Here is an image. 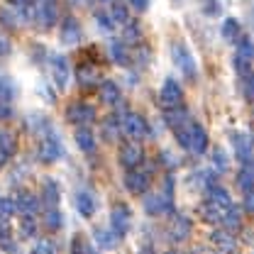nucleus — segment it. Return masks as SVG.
Wrapping results in <instances>:
<instances>
[{
	"label": "nucleus",
	"mask_w": 254,
	"mask_h": 254,
	"mask_svg": "<svg viewBox=\"0 0 254 254\" xmlns=\"http://www.w3.org/2000/svg\"><path fill=\"white\" fill-rule=\"evenodd\" d=\"M242 210H245V213H254V190L242 195Z\"/></svg>",
	"instance_id": "nucleus-52"
},
{
	"label": "nucleus",
	"mask_w": 254,
	"mask_h": 254,
	"mask_svg": "<svg viewBox=\"0 0 254 254\" xmlns=\"http://www.w3.org/2000/svg\"><path fill=\"white\" fill-rule=\"evenodd\" d=\"M0 250L7 254H15L17 252V245H15V235H12V227L10 222L0 220Z\"/></svg>",
	"instance_id": "nucleus-34"
},
{
	"label": "nucleus",
	"mask_w": 254,
	"mask_h": 254,
	"mask_svg": "<svg viewBox=\"0 0 254 254\" xmlns=\"http://www.w3.org/2000/svg\"><path fill=\"white\" fill-rule=\"evenodd\" d=\"M0 25H5L7 30H15L17 25H22V20L15 7H0Z\"/></svg>",
	"instance_id": "nucleus-42"
},
{
	"label": "nucleus",
	"mask_w": 254,
	"mask_h": 254,
	"mask_svg": "<svg viewBox=\"0 0 254 254\" xmlns=\"http://www.w3.org/2000/svg\"><path fill=\"white\" fill-rule=\"evenodd\" d=\"M123 42H125L127 47H129V44L137 47V44L144 42V32H142L139 20H129V22L125 25V30H123Z\"/></svg>",
	"instance_id": "nucleus-32"
},
{
	"label": "nucleus",
	"mask_w": 254,
	"mask_h": 254,
	"mask_svg": "<svg viewBox=\"0 0 254 254\" xmlns=\"http://www.w3.org/2000/svg\"><path fill=\"white\" fill-rule=\"evenodd\" d=\"M161 254H179L176 250H166V252H161Z\"/></svg>",
	"instance_id": "nucleus-57"
},
{
	"label": "nucleus",
	"mask_w": 254,
	"mask_h": 254,
	"mask_svg": "<svg viewBox=\"0 0 254 254\" xmlns=\"http://www.w3.org/2000/svg\"><path fill=\"white\" fill-rule=\"evenodd\" d=\"M71 254H95V252H93V245L83 235H73V240H71Z\"/></svg>",
	"instance_id": "nucleus-43"
},
{
	"label": "nucleus",
	"mask_w": 254,
	"mask_h": 254,
	"mask_svg": "<svg viewBox=\"0 0 254 254\" xmlns=\"http://www.w3.org/2000/svg\"><path fill=\"white\" fill-rule=\"evenodd\" d=\"M73 142L83 154H93L95 152V132L91 127H78L76 134H73Z\"/></svg>",
	"instance_id": "nucleus-28"
},
{
	"label": "nucleus",
	"mask_w": 254,
	"mask_h": 254,
	"mask_svg": "<svg viewBox=\"0 0 254 254\" xmlns=\"http://www.w3.org/2000/svg\"><path fill=\"white\" fill-rule=\"evenodd\" d=\"M10 52H12L10 39H7L5 34H0V59H2V57H10Z\"/></svg>",
	"instance_id": "nucleus-53"
},
{
	"label": "nucleus",
	"mask_w": 254,
	"mask_h": 254,
	"mask_svg": "<svg viewBox=\"0 0 254 254\" xmlns=\"http://www.w3.org/2000/svg\"><path fill=\"white\" fill-rule=\"evenodd\" d=\"M39 200H42L44 210H49V208H59V200H62V186H59L57 179H44V181H42Z\"/></svg>",
	"instance_id": "nucleus-16"
},
{
	"label": "nucleus",
	"mask_w": 254,
	"mask_h": 254,
	"mask_svg": "<svg viewBox=\"0 0 254 254\" xmlns=\"http://www.w3.org/2000/svg\"><path fill=\"white\" fill-rule=\"evenodd\" d=\"M118 161H120V166L125 169V171H134V169H139L142 164H144V149L139 147V142H125L123 147H120V152H118Z\"/></svg>",
	"instance_id": "nucleus-11"
},
{
	"label": "nucleus",
	"mask_w": 254,
	"mask_h": 254,
	"mask_svg": "<svg viewBox=\"0 0 254 254\" xmlns=\"http://www.w3.org/2000/svg\"><path fill=\"white\" fill-rule=\"evenodd\" d=\"M73 208L78 210V215H81V218H93L95 208H98L95 195L88 189H78L76 193H73Z\"/></svg>",
	"instance_id": "nucleus-20"
},
{
	"label": "nucleus",
	"mask_w": 254,
	"mask_h": 254,
	"mask_svg": "<svg viewBox=\"0 0 254 254\" xmlns=\"http://www.w3.org/2000/svg\"><path fill=\"white\" fill-rule=\"evenodd\" d=\"M252 20H254V15H252Z\"/></svg>",
	"instance_id": "nucleus-60"
},
{
	"label": "nucleus",
	"mask_w": 254,
	"mask_h": 254,
	"mask_svg": "<svg viewBox=\"0 0 254 254\" xmlns=\"http://www.w3.org/2000/svg\"><path fill=\"white\" fill-rule=\"evenodd\" d=\"M154 166L147 164V166H139L134 171H125L123 176V184H125V190H129L132 195H147L149 190V184H152V171Z\"/></svg>",
	"instance_id": "nucleus-5"
},
{
	"label": "nucleus",
	"mask_w": 254,
	"mask_h": 254,
	"mask_svg": "<svg viewBox=\"0 0 254 254\" xmlns=\"http://www.w3.org/2000/svg\"><path fill=\"white\" fill-rule=\"evenodd\" d=\"M15 98H17V83L10 76L0 73V103H10L12 105Z\"/></svg>",
	"instance_id": "nucleus-35"
},
{
	"label": "nucleus",
	"mask_w": 254,
	"mask_h": 254,
	"mask_svg": "<svg viewBox=\"0 0 254 254\" xmlns=\"http://www.w3.org/2000/svg\"><path fill=\"white\" fill-rule=\"evenodd\" d=\"M237 189L242 190V195H245V193H250V190H254V176L245 169V166L237 171Z\"/></svg>",
	"instance_id": "nucleus-44"
},
{
	"label": "nucleus",
	"mask_w": 254,
	"mask_h": 254,
	"mask_svg": "<svg viewBox=\"0 0 254 254\" xmlns=\"http://www.w3.org/2000/svg\"><path fill=\"white\" fill-rule=\"evenodd\" d=\"M95 22H98V27L105 32V34H113L115 27H118V22L113 20V15L108 10H95Z\"/></svg>",
	"instance_id": "nucleus-41"
},
{
	"label": "nucleus",
	"mask_w": 254,
	"mask_h": 254,
	"mask_svg": "<svg viewBox=\"0 0 254 254\" xmlns=\"http://www.w3.org/2000/svg\"><path fill=\"white\" fill-rule=\"evenodd\" d=\"M98 98H100V103H105V105L115 108V105H120V103H123V91H120V86H118L115 81L105 78V81L98 86Z\"/></svg>",
	"instance_id": "nucleus-23"
},
{
	"label": "nucleus",
	"mask_w": 254,
	"mask_h": 254,
	"mask_svg": "<svg viewBox=\"0 0 254 254\" xmlns=\"http://www.w3.org/2000/svg\"><path fill=\"white\" fill-rule=\"evenodd\" d=\"M142 205H144V213L152 215V218H159V215H166V213H174V198L166 195L164 190H152L142 198Z\"/></svg>",
	"instance_id": "nucleus-7"
},
{
	"label": "nucleus",
	"mask_w": 254,
	"mask_h": 254,
	"mask_svg": "<svg viewBox=\"0 0 254 254\" xmlns=\"http://www.w3.org/2000/svg\"><path fill=\"white\" fill-rule=\"evenodd\" d=\"M34 232H37V220H34L32 215L20 218V235H22L25 240H30V237H34Z\"/></svg>",
	"instance_id": "nucleus-48"
},
{
	"label": "nucleus",
	"mask_w": 254,
	"mask_h": 254,
	"mask_svg": "<svg viewBox=\"0 0 254 254\" xmlns=\"http://www.w3.org/2000/svg\"><path fill=\"white\" fill-rule=\"evenodd\" d=\"M132 62L139 64V66H147V64L152 62V47H149L147 42L132 47Z\"/></svg>",
	"instance_id": "nucleus-40"
},
{
	"label": "nucleus",
	"mask_w": 254,
	"mask_h": 254,
	"mask_svg": "<svg viewBox=\"0 0 254 254\" xmlns=\"http://www.w3.org/2000/svg\"><path fill=\"white\" fill-rule=\"evenodd\" d=\"M235 54L242 57V59H247V62H254V39L250 34H245V37L235 44Z\"/></svg>",
	"instance_id": "nucleus-39"
},
{
	"label": "nucleus",
	"mask_w": 254,
	"mask_h": 254,
	"mask_svg": "<svg viewBox=\"0 0 254 254\" xmlns=\"http://www.w3.org/2000/svg\"><path fill=\"white\" fill-rule=\"evenodd\" d=\"M190 227H193V222H190L189 215L174 213V215H171V222H169V237H171L174 242H184V240H189Z\"/></svg>",
	"instance_id": "nucleus-19"
},
{
	"label": "nucleus",
	"mask_w": 254,
	"mask_h": 254,
	"mask_svg": "<svg viewBox=\"0 0 254 254\" xmlns=\"http://www.w3.org/2000/svg\"><path fill=\"white\" fill-rule=\"evenodd\" d=\"M164 123L171 127L174 132H179V129H184L189 123H193V120H190V110L186 108V105L169 108V110H164Z\"/></svg>",
	"instance_id": "nucleus-22"
},
{
	"label": "nucleus",
	"mask_w": 254,
	"mask_h": 254,
	"mask_svg": "<svg viewBox=\"0 0 254 254\" xmlns=\"http://www.w3.org/2000/svg\"><path fill=\"white\" fill-rule=\"evenodd\" d=\"M242 166H245V169H247V171L254 176V159H252V161H247V164H242Z\"/></svg>",
	"instance_id": "nucleus-56"
},
{
	"label": "nucleus",
	"mask_w": 254,
	"mask_h": 254,
	"mask_svg": "<svg viewBox=\"0 0 254 254\" xmlns=\"http://www.w3.org/2000/svg\"><path fill=\"white\" fill-rule=\"evenodd\" d=\"M200 10L208 17H218L222 12V5H220V0H200Z\"/></svg>",
	"instance_id": "nucleus-50"
},
{
	"label": "nucleus",
	"mask_w": 254,
	"mask_h": 254,
	"mask_svg": "<svg viewBox=\"0 0 254 254\" xmlns=\"http://www.w3.org/2000/svg\"><path fill=\"white\" fill-rule=\"evenodd\" d=\"M227 139H230V147H232V152H235L237 161L247 164V161H252L254 159V134L252 132L232 129V132L227 134Z\"/></svg>",
	"instance_id": "nucleus-6"
},
{
	"label": "nucleus",
	"mask_w": 254,
	"mask_h": 254,
	"mask_svg": "<svg viewBox=\"0 0 254 254\" xmlns=\"http://www.w3.org/2000/svg\"><path fill=\"white\" fill-rule=\"evenodd\" d=\"M108 59L115 64V66H123L127 68L132 62V49L127 47L123 39H110V47H108Z\"/></svg>",
	"instance_id": "nucleus-21"
},
{
	"label": "nucleus",
	"mask_w": 254,
	"mask_h": 254,
	"mask_svg": "<svg viewBox=\"0 0 254 254\" xmlns=\"http://www.w3.org/2000/svg\"><path fill=\"white\" fill-rule=\"evenodd\" d=\"M49 71H52V81L57 83V88H66L68 86V81H71V76H73V71H71V64L68 59L64 57V54H49Z\"/></svg>",
	"instance_id": "nucleus-12"
},
{
	"label": "nucleus",
	"mask_w": 254,
	"mask_h": 254,
	"mask_svg": "<svg viewBox=\"0 0 254 254\" xmlns=\"http://www.w3.org/2000/svg\"><path fill=\"white\" fill-rule=\"evenodd\" d=\"M159 164H164V166H166V171L171 174V171L181 164V159L176 157L174 152H169V149H161V152H159Z\"/></svg>",
	"instance_id": "nucleus-47"
},
{
	"label": "nucleus",
	"mask_w": 254,
	"mask_h": 254,
	"mask_svg": "<svg viewBox=\"0 0 254 254\" xmlns=\"http://www.w3.org/2000/svg\"><path fill=\"white\" fill-rule=\"evenodd\" d=\"M232 66H235V71L240 73V78H245L247 73H252V62H247V59H242V57H232Z\"/></svg>",
	"instance_id": "nucleus-51"
},
{
	"label": "nucleus",
	"mask_w": 254,
	"mask_h": 254,
	"mask_svg": "<svg viewBox=\"0 0 254 254\" xmlns=\"http://www.w3.org/2000/svg\"><path fill=\"white\" fill-rule=\"evenodd\" d=\"M59 39H62L64 44H68V47H73V44H78L83 39V27H81V22L73 15H66L62 20V25H59Z\"/></svg>",
	"instance_id": "nucleus-15"
},
{
	"label": "nucleus",
	"mask_w": 254,
	"mask_h": 254,
	"mask_svg": "<svg viewBox=\"0 0 254 254\" xmlns=\"http://www.w3.org/2000/svg\"><path fill=\"white\" fill-rule=\"evenodd\" d=\"M73 76H76V81H78V86H81L83 91L98 88V86L103 83V81H100V66L93 64V59H83V62H78L76 71H73Z\"/></svg>",
	"instance_id": "nucleus-9"
},
{
	"label": "nucleus",
	"mask_w": 254,
	"mask_h": 254,
	"mask_svg": "<svg viewBox=\"0 0 254 254\" xmlns=\"http://www.w3.org/2000/svg\"><path fill=\"white\" fill-rule=\"evenodd\" d=\"M59 17L57 0H37V25L44 30H52Z\"/></svg>",
	"instance_id": "nucleus-17"
},
{
	"label": "nucleus",
	"mask_w": 254,
	"mask_h": 254,
	"mask_svg": "<svg viewBox=\"0 0 254 254\" xmlns=\"http://www.w3.org/2000/svg\"><path fill=\"white\" fill-rule=\"evenodd\" d=\"M198 215L203 218V222H208V225H218V222H222V218H225V210H220L215 203H210L208 198L198 205Z\"/></svg>",
	"instance_id": "nucleus-31"
},
{
	"label": "nucleus",
	"mask_w": 254,
	"mask_h": 254,
	"mask_svg": "<svg viewBox=\"0 0 254 254\" xmlns=\"http://www.w3.org/2000/svg\"><path fill=\"white\" fill-rule=\"evenodd\" d=\"M242 208H237V205H232L227 213H225V218H222V225H225V230H230V232H235V230H240L242 227Z\"/></svg>",
	"instance_id": "nucleus-38"
},
{
	"label": "nucleus",
	"mask_w": 254,
	"mask_h": 254,
	"mask_svg": "<svg viewBox=\"0 0 254 254\" xmlns=\"http://www.w3.org/2000/svg\"><path fill=\"white\" fill-rule=\"evenodd\" d=\"M176 134V142L190 152V154H195V157H200V154H205L208 152V144H210V139H208V132H205V127L200 125V123H189V125L184 127V129H179V132H174Z\"/></svg>",
	"instance_id": "nucleus-1"
},
{
	"label": "nucleus",
	"mask_w": 254,
	"mask_h": 254,
	"mask_svg": "<svg viewBox=\"0 0 254 254\" xmlns=\"http://www.w3.org/2000/svg\"><path fill=\"white\" fill-rule=\"evenodd\" d=\"M12 105L10 103H0V120H12Z\"/></svg>",
	"instance_id": "nucleus-54"
},
{
	"label": "nucleus",
	"mask_w": 254,
	"mask_h": 254,
	"mask_svg": "<svg viewBox=\"0 0 254 254\" xmlns=\"http://www.w3.org/2000/svg\"><path fill=\"white\" fill-rule=\"evenodd\" d=\"M169 57H171L174 66L184 73L186 81H190V83L198 81V64H195V57H193V52H190V47L186 42H171L169 44Z\"/></svg>",
	"instance_id": "nucleus-2"
},
{
	"label": "nucleus",
	"mask_w": 254,
	"mask_h": 254,
	"mask_svg": "<svg viewBox=\"0 0 254 254\" xmlns=\"http://www.w3.org/2000/svg\"><path fill=\"white\" fill-rule=\"evenodd\" d=\"M127 5H129L132 10H137V12H144V10L149 7V0H127Z\"/></svg>",
	"instance_id": "nucleus-55"
},
{
	"label": "nucleus",
	"mask_w": 254,
	"mask_h": 254,
	"mask_svg": "<svg viewBox=\"0 0 254 254\" xmlns=\"http://www.w3.org/2000/svg\"><path fill=\"white\" fill-rule=\"evenodd\" d=\"M30 254H57V245H54L52 240H37V242L32 245Z\"/></svg>",
	"instance_id": "nucleus-49"
},
{
	"label": "nucleus",
	"mask_w": 254,
	"mask_h": 254,
	"mask_svg": "<svg viewBox=\"0 0 254 254\" xmlns=\"http://www.w3.org/2000/svg\"><path fill=\"white\" fill-rule=\"evenodd\" d=\"M210 166L218 174H225L230 169V157H227V152L222 147H213V152H210Z\"/></svg>",
	"instance_id": "nucleus-37"
},
{
	"label": "nucleus",
	"mask_w": 254,
	"mask_h": 254,
	"mask_svg": "<svg viewBox=\"0 0 254 254\" xmlns=\"http://www.w3.org/2000/svg\"><path fill=\"white\" fill-rule=\"evenodd\" d=\"M52 120L44 115V113H27V118H25V129L32 132V134H39V137H44L49 129H52Z\"/></svg>",
	"instance_id": "nucleus-26"
},
{
	"label": "nucleus",
	"mask_w": 254,
	"mask_h": 254,
	"mask_svg": "<svg viewBox=\"0 0 254 254\" xmlns=\"http://www.w3.org/2000/svg\"><path fill=\"white\" fill-rule=\"evenodd\" d=\"M210 245L215 247L218 254H235L237 252V240H235V235H232L230 230H225V227L210 232Z\"/></svg>",
	"instance_id": "nucleus-18"
},
{
	"label": "nucleus",
	"mask_w": 254,
	"mask_h": 254,
	"mask_svg": "<svg viewBox=\"0 0 254 254\" xmlns=\"http://www.w3.org/2000/svg\"><path fill=\"white\" fill-rule=\"evenodd\" d=\"M123 134V125H120V113H110L108 118H103L100 123V137L105 142H115Z\"/></svg>",
	"instance_id": "nucleus-25"
},
{
	"label": "nucleus",
	"mask_w": 254,
	"mask_h": 254,
	"mask_svg": "<svg viewBox=\"0 0 254 254\" xmlns=\"http://www.w3.org/2000/svg\"><path fill=\"white\" fill-rule=\"evenodd\" d=\"M240 91H242V98L254 103V71L247 73L245 78H240Z\"/></svg>",
	"instance_id": "nucleus-46"
},
{
	"label": "nucleus",
	"mask_w": 254,
	"mask_h": 254,
	"mask_svg": "<svg viewBox=\"0 0 254 254\" xmlns=\"http://www.w3.org/2000/svg\"><path fill=\"white\" fill-rule=\"evenodd\" d=\"M42 225H44V230H49V232H59L64 227V213L59 208L42 210Z\"/></svg>",
	"instance_id": "nucleus-33"
},
{
	"label": "nucleus",
	"mask_w": 254,
	"mask_h": 254,
	"mask_svg": "<svg viewBox=\"0 0 254 254\" xmlns=\"http://www.w3.org/2000/svg\"><path fill=\"white\" fill-rule=\"evenodd\" d=\"M120 125H123V134H127L132 142L137 139H149L154 134V129L149 125V120L134 110H120Z\"/></svg>",
	"instance_id": "nucleus-4"
},
{
	"label": "nucleus",
	"mask_w": 254,
	"mask_h": 254,
	"mask_svg": "<svg viewBox=\"0 0 254 254\" xmlns=\"http://www.w3.org/2000/svg\"><path fill=\"white\" fill-rule=\"evenodd\" d=\"M159 103L164 105V110L169 108H176V105H184V88L176 78H164L161 88H159Z\"/></svg>",
	"instance_id": "nucleus-13"
},
{
	"label": "nucleus",
	"mask_w": 254,
	"mask_h": 254,
	"mask_svg": "<svg viewBox=\"0 0 254 254\" xmlns=\"http://www.w3.org/2000/svg\"><path fill=\"white\" fill-rule=\"evenodd\" d=\"M129 227H132V210H129V205L127 203H113V208H110V230L123 240L127 232H129Z\"/></svg>",
	"instance_id": "nucleus-10"
},
{
	"label": "nucleus",
	"mask_w": 254,
	"mask_h": 254,
	"mask_svg": "<svg viewBox=\"0 0 254 254\" xmlns=\"http://www.w3.org/2000/svg\"><path fill=\"white\" fill-rule=\"evenodd\" d=\"M66 120L76 127H88L95 120V108L88 100H73L66 105Z\"/></svg>",
	"instance_id": "nucleus-8"
},
{
	"label": "nucleus",
	"mask_w": 254,
	"mask_h": 254,
	"mask_svg": "<svg viewBox=\"0 0 254 254\" xmlns=\"http://www.w3.org/2000/svg\"><path fill=\"white\" fill-rule=\"evenodd\" d=\"M17 152V142H15V134L10 129H0V169L15 157Z\"/></svg>",
	"instance_id": "nucleus-27"
},
{
	"label": "nucleus",
	"mask_w": 254,
	"mask_h": 254,
	"mask_svg": "<svg viewBox=\"0 0 254 254\" xmlns=\"http://www.w3.org/2000/svg\"><path fill=\"white\" fill-rule=\"evenodd\" d=\"M17 213L15 208V198H7V195H0V220L10 222V218Z\"/></svg>",
	"instance_id": "nucleus-45"
},
{
	"label": "nucleus",
	"mask_w": 254,
	"mask_h": 254,
	"mask_svg": "<svg viewBox=\"0 0 254 254\" xmlns=\"http://www.w3.org/2000/svg\"><path fill=\"white\" fill-rule=\"evenodd\" d=\"M15 208H17V213H20V218H25V215H37L39 213V208H42V200H39V195H34L32 190H25L20 189L15 193Z\"/></svg>",
	"instance_id": "nucleus-14"
},
{
	"label": "nucleus",
	"mask_w": 254,
	"mask_h": 254,
	"mask_svg": "<svg viewBox=\"0 0 254 254\" xmlns=\"http://www.w3.org/2000/svg\"><path fill=\"white\" fill-rule=\"evenodd\" d=\"M93 242L98 250H113L120 242V237L110 227H93Z\"/></svg>",
	"instance_id": "nucleus-29"
},
{
	"label": "nucleus",
	"mask_w": 254,
	"mask_h": 254,
	"mask_svg": "<svg viewBox=\"0 0 254 254\" xmlns=\"http://www.w3.org/2000/svg\"><path fill=\"white\" fill-rule=\"evenodd\" d=\"M220 34L225 42H232V44H237V42L245 37L242 25H240L237 17H225V20H222V27H220Z\"/></svg>",
	"instance_id": "nucleus-30"
},
{
	"label": "nucleus",
	"mask_w": 254,
	"mask_h": 254,
	"mask_svg": "<svg viewBox=\"0 0 254 254\" xmlns=\"http://www.w3.org/2000/svg\"><path fill=\"white\" fill-rule=\"evenodd\" d=\"M103 2H113V0H103Z\"/></svg>",
	"instance_id": "nucleus-58"
},
{
	"label": "nucleus",
	"mask_w": 254,
	"mask_h": 254,
	"mask_svg": "<svg viewBox=\"0 0 254 254\" xmlns=\"http://www.w3.org/2000/svg\"><path fill=\"white\" fill-rule=\"evenodd\" d=\"M205 198L210 200V203H215L220 210H230L235 203H232V198H230V190L225 189V186H220V184H213V186H208L205 189Z\"/></svg>",
	"instance_id": "nucleus-24"
},
{
	"label": "nucleus",
	"mask_w": 254,
	"mask_h": 254,
	"mask_svg": "<svg viewBox=\"0 0 254 254\" xmlns=\"http://www.w3.org/2000/svg\"><path fill=\"white\" fill-rule=\"evenodd\" d=\"M108 12H110V15H113V20H115L118 25H123V27L129 22V5L123 2V0H113Z\"/></svg>",
	"instance_id": "nucleus-36"
},
{
	"label": "nucleus",
	"mask_w": 254,
	"mask_h": 254,
	"mask_svg": "<svg viewBox=\"0 0 254 254\" xmlns=\"http://www.w3.org/2000/svg\"><path fill=\"white\" fill-rule=\"evenodd\" d=\"M252 118H254V110H252Z\"/></svg>",
	"instance_id": "nucleus-59"
},
{
	"label": "nucleus",
	"mask_w": 254,
	"mask_h": 254,
	"mask_svg": "<svg viewBox=\"0 0 254 254\" xmlns=\"http://www.w3.org/2000/svg\"><path fill=\"white\" fill-rule=\"evenodd\" d=\"M66 157V147L62 142V134L52 127L44 137H39V144H37V161L42 164H57Z\"/></svg>",
	"instance_id": "nucleus-3"
}]
</instances>
